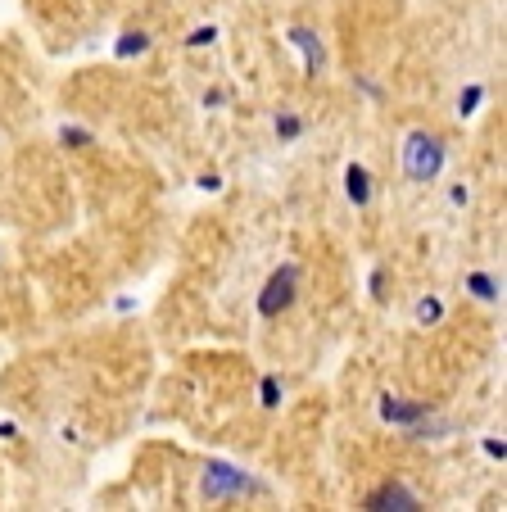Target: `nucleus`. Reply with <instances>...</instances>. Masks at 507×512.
<instances>
[{
	"label": "nucleus",
	"instance_id": "nucleus-1",
	"mask_svg": "<svg viewBox=\"0 0 507 512\" xmlns=\"http://www.w3.org/2000/svg\"><path fill=\"white\" fill-rule=\"evenodd\" d=\"M444 168V145L440 136H426V132H412L408 145H403V173L412 182H435Z\"/></svg>",
	"mask_w": 507,
	"mask_h": 512
},
{
	"label": "nucleus",
	"instance_id": "nucleus-2",
	"mask_svg": "<svg viewBox=\"0 0 507 512\" xmlns=\"http://www.w3.org/2000/svg\"><path fill=\"white\" fill-rule=\"evenodd\" d=\"M295 286H299V268H295V263H286V268L272 272L268 290L259 295V313H263V318H277L281 309H290V304H295Z\"/></svg>",
	"mask_w": 507,
	"mask_h": 512
},
{
	"label": "nucleus",
	"instance_id": "nucleus-3",
	"mask_svg": "<svg viewBox=\"0 0 507 512\" xmlns=\"http://www.w3.org/2000/svg\"><path fill=\"white\" fill-rule=\"evenodd\" d=\"M245 490H254V481H249L245 472H236V467H227V463H209L204 467V499H231V494H245Z\"/></svg>",
	"mask_w": 507,
	"mask_h": 512
},
{
	"label": "nucleus",
	"instance_id": "nucleus-4",
	"mask_svg": "<svg viewBox=\"0 0 507 512\" xmlns=\"http://www.w3.org/2000/svg\"><path fill=\"white\" fill-rule=\"evenodd\" d=\"M381 417H385V422H394V426H417L421 417H426V408H421V404H408V399L385 395V399H381Z\"/></svg>",
	"mask_w": 507,
	"mask_h": 512
},
{
	"label": "nucleus",
	"instance_id": "nucleus-5",
	"mask_svg": "<svg viewBox=\"0 0 507 512\" xmlns=\"http://www.w3.org/2000/svg\"><path fill=\"white\" fill-rule=\"evenodd\" d=\"M367 508H417V494L403 490V485H385V490H376L367 499Z\"/></svg>",
	"mask_w": 507,
	"mask_h": 512
},
{
	"label": "nucleus",
	"instance_id": "nucleus-6",
	"mask_svg": "<svg viewBox=\"0 0 507 512\" xmlns=\"http://www.w3.org/2000/svg\"><path fill=\"white\" fill-rule=\"evenodd\" d=\"M345 191H349V200H354L358 209L372 200V182H367V168H358V164L345 168Z\"/></svg>",
	"mask_w": 507,
	"mask_h": 512
},
{
	"label": "nucleus",
	"instance_id": "nucleus-7",
	"mask_svg": "<svg viewBox=\"0 0 507 512\" xmlns=\"http://www.w3.org/2000/svg\"><path fill=\"white\" fill-rule=\"evenodd\" d=\"M290 41L304 50V68H308V73H317V68H322V46H317L313 32H308V28H295V32H290Z\"/></svg>",
	"mask_w": 507,
	"mask_h": 512
},
{
	"label": "nucleus",
	"instance_id": "nucleus-8",
	"mask_svg": "<svg viewBox=\"0 0 507 512\" xmlns=\"http://www.w3.org/2000/svg\"><path fill=\"white\" fill-rule=\"evenodd\" d=\"M145 46H150V37H145V32H127V37L118 41V59H132V55H141Z\"/></svg>",
	"mask_w": 507,
	"mask_h": 512
},
{
	"label": "nucleus",
	"instance_id": "nucleus-9",
	"mask_svg": "<svg viewBox=\"0 0 507 512\" xmlns=\"http://www.w3.org/2000/svg\"><path fill=\"white\" fill-rule=\"evenodd\" d=\"M471 295H476V300H494L498 295V286H494V277H485V272H471Z\"/></svg>",
	"mask_w": 507,
	"mask_h": 512
},
{
	"label": "nucleus",
	"instance_id": "nucleus-10",
	"mask_svg": "<svg viewBox=\"0 0 507 512\" xmlns=\"http://www.w3.org/2000/svg\"><path fill=\"white\" fill-rule=\"evenodd\" d=\"M480 100H485V91H480V87H467V91H462V100H458V114H462V118L476 114Z\"/></svg>",
	"mask_w": 507,
	"mask_h": 512
},
{
	"label": "nucleus",
	"instance_id": "nucleus-11",
	"mask_svg": "<svg viewBox=\"0 0 507 512\" xmlns=\"http://www.w3.org/2000/svg\"><path fill=\"white\" fill-rule=\"evenodd\" d=\"M277 132H281V141H295V136L304 132V123H299L295 114H286V118H277Z\"/></svg>",
	"mask_w": 507,
	"mask_h": 512
},
{
	"label": "nucleus",
	"instance_id": "nucleus-12",
	"mask_svg": "<svg viewBox=\"0 0 507 512\" xmlns=\"http://www.w3.org/2000/svg\"><path fill=\"white\" fill-rule=\"evenodd\" d=\"M277 404H281V381L263 377V408H277Z\"/></svg>",
	"mask_w": 507,
	"mask_h": 512
},
{
	"label": "nucleus",
	"instance_id": "nucleus-13",
	"mask_svg": "<svg viewBox=\"0 0 507 512\" xmlns=\"http://www.w3.org/2000/svg\"><path fill=\"white\" fill-rule=\"evenodd\" d=\"M440 300H417V322H440Z\"/></svg>",
	"mask_w": 507,
	"mask_h": 512
},
{
	"label": "nucleus",
	"instance_id": "nucleus-14",
	"mask_svg": "<svg viewBox=\"0 0 507 512\" xmlns=\"http://www.w3.org/2000/svg\"><path fill=\"white\" fill-rule=\"evenodd\" d=\"M64 141H73V145H91V132H82V127H64Z\"/></svg>",
	"mask_w": 507,
	"mask_h": 512
},
{
	"label": "nucleus",
	"instance_id": "nucleus-15",
	"mask_svg": "<svg viewBox=\"0 0 507 512\" xmlns=\"http://www.w3.org/2000/svg\"><path fill=\"white\" fill-rule=\"evenodd\" d=\"M213 37H218V28H195L191 32V46H209Z\"/></svg>",
	"mask_w": 507,
	"mask_h": 512
},
{
	"label": "nucleus",
	"instance_id": "nucleus-16",
	"mask_svg": "<svg viewBox=\"0 0 507 512\" xmlns=\"http://www.w3.org/2000/svg\"><path fill=\"white\" fill-rule=\"evenodd\" d=\"M485 454H489V458H503V454H507L503 440H485Z\"/></svg>",
	"mask_w": 507,
	"mask_h": 512
}]
</instances>
